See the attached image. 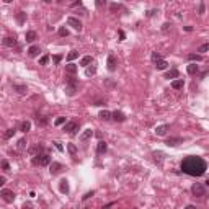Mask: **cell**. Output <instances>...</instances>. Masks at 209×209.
Wrapping results in <instances>:
<instances>
[{"label":"cell","instance_id":"2","mask_svg":"<svg viewBox=\"0 0 209 209\" xmlns=\"http://www.w3.org/2000/svg\"><path fill=\"white\" fill-rule=\"evenodd\" d=\"M33 164L34 165H41V167H46V165L51 164V157L47 154H41V155H34L33 158Z\"/></svg>","mask_w":209,"mask_h":209},{"label":"cell","instance_id":"25","mask_svg":"<svg viewBox=\"0 0 209 209\" xmlns=\"http://www.w3.org/2000/svg\"><path fill=\"white\" fill-rule=\"evenodd\" d=\"M13 88H15V90H17L20 95H25V93L28 91V88H26L25 85H13Z\"/></svg>","mask_w":209,"mask_h":209},{"label":"cell","instance_id":"36","mask_svg":"<svg viewBox=\"0 0 209 209\" xmlns=\"http://www.w3.org/2000/svg\"><path fill=\"white\" fill-rule=\"evenodd\" d=\"M208 51H209V43L201 44V46H199V49H198V52H208Z\"/></svg>","mask_w":209,"mask_h":209},{"label":"cell","instance_id":"42","mask_svg":"<svg viewBox=\"0 0 209 209\" xmlns=\"http://www.w3.org/2000/svg\"><path fill=\"white\" fill-rule=\"evenodd\" d=\"M59 34H61V36H65V38H67V36H69V31H67L65 28H61V29H59Z\"/></svg>","mask_w":209,"mask_h":209},{"label":"cell","instance_id":"4","mask_svg":"<svg viewBox=\"0 0 209 209\" xmlns=\"http://www.w3.org/2000/svg\"><path fill=\"white\" fill-rule=\"evenodd\" d=\"M79 121H69L64 124V131L67 132V134H75V131H79Z\"/></svg>","mask_w":209,"mask_h":209},{"label":"cell","instance_id":"27","mask_svg":"<svg viewBox=\"0 0 209 209\" xmlns=\"http://www.w3.org/2000/svg\"><path fill=\"white\" fill-rule=\"evenodd\" d=\"M162 157H164V154L162 152H154V160H155L158 165H162V160H164Z\"/></svg>","mask_w":209,"mask_h":209},{"label":"cell","instance_id":"38","mask_svg":"<svg viewBox=\"0 0 209 209\" xmlns=\"http://www.w3.org/2000/svg\"><path fill=\"white\" fill-rule=\"evenodd\" d=\"M95 73H96V67H95V65H91V67L87 69V75H88V77H90V75H95Z\"/></svg>","mask_w":209,"mask_h":209},{"label":"cell","instance_id":"51","mask_svg":"<svg viewBox=\"0 0 209 209\" xmlns=\"http://www.w3.org/2000/svg\"><path fill=\"white\" fill-rule=\"evenodd\" d=\"M0 185H5V176H0Z\"/></svg>","mask_w":209,"mask_h":209},{"label":"cell","instance_id":"28","mask_svg":"<svg viewBox=\"0 0 209 209\" xmlns=\"http://www.w3.org/2000/svg\"><path fill=\"white\" fill-rule=\"evenodd\" d=\"M25 18H26V13H25V11H18L17 20H18V23H20V25H23V23H25Z\"/></svg>","mask_w":209,"mask_h":209},{"label":"cell","instance_id":"16","mask_svg":"<svg viewBox=\"0 0 209 209\" xmlns=\"http://www.w3.org/2000/svg\"><path fill=\"white\" fill-rule=\"evenodd\" d=\"M183 85H185V82H183V79H176L172 82V87L175 88V90H180V88H183Z\"/></svg>","mask_w":209,"mask_h":209},{"label":"cell","instance_id":"14","mask_svg":"<svg viewBox=\"0 0 209 209\" xmlns=\"http://www.w3.org/2000/svg\"><path fill=\"white\" fill-rule=\"evenodd\" d=\"M113 119H114V121L123 123V121L126 119V116H124V113H123V111H114V113H113Z\"/></svg>","mask_w":209,"mask_h":209},{"label":"cell","instance_id":"53","mask_svg":"<svg viewBox=\"0 0 209 209\" xmlns=\"http://www.w3.org/2000/svg\"><path fill=\"white\" fill-rule=\"evenodd\" d=\"M23 209H31V204H29V203L25 204V206H23Z\"/></svg>","mask_w":209,"mask_h":209},{"label":"cell","instance_id":"21","mask_svg":"<svg viewBox=\"0 0 209 209\" xmlns=\"http://www.w3.org/2000/svg\"><path fill=\"white\" fill-rule=\"evenodd\" d=\"M91 136H93V131H91V129H87V131H85V132H83V134H82V136H80V141H88V139H90V137Z\"/></svg>","mask_w":209,"mask_h":209},{"label":"cell","instance_id":"45","mask_svg":"<svg viewBox=\"0 0 209 209\" xmlns=\"http://www.w3.org/2000/svg\"><path fill=\"white\" fill-rule=\"evenodd\" d=\"M46 123H47V119H46V118H38V124H41V126H44L46 124Z\"/></svg>","mask_w":209,"mask_h":209},{"label":"cell","instance_id":"39","mask_svg":"<svg viewBox=\"0 0 209 209\" xmlns=\"http://www.w3.org/2000/svg\"><path fill=\"white\" fill-rule=\"evenodd\" d=\"M110 8L113 11H116V10H123V5H119V3H111L110 5Z\"/></svg>","mask_w":209,"mask_h":209},{"label":"cell","instance_id":"1","mask_svg":"<svg viewBox=\"0 0 209 209\" xmlns=\"http://www.w3.org/2000/svg\"><path fill=\"white\" fill-rule=\"evenodd\" d=\"M181 170L191 176H201L206 172V162L201 157L196 155H190V157L183 158L181 162Z\"/></svg>","mask_w":209,"mask_h":209},{"label":"cell","instance_id":"15","mask_svg":"<svg viewBox=\"0 0 209 209\" xmlns=\"http://www.w3.org/2000/svg\"><path fill=\"white\" fill-rule=\"evenodd\" d=\"M181 142H183L181 137H170V139H167V144H168V146H178Z\"/></svg>","mask_w":209,"mask_h":209},{"label":"cell","instance_id":"13","mask_svg":"<svg viewBox=\"0 0 209 209\" xmlns=\"http://www.w3.org/2000/svg\"><path fill=\"white\" fill-rule=\"evenodd\" d=\"M61 168H62V165L54 162V164H51V170H49V172H51V175H57V173L61 172Z\"/></svg>","mask_w":209,"mask_h":209},{"label":"cell","instance_id":"12","mask_svg":"<svg viewBox=\"0 0 209 209\" xmlns=\"http://www.w3.org/2000/svg\"><path fill=\"white\" fill-rule=\"evenodd\" d=\"M17 44V41H15V38H11V36H7V38H3V46H8V47H13V46Z\"/></svg>","mask_w":209,"mask_h":209},{"label":"cell","instance_id":"22","mask_svg":"<svg viewBox=\"0 0 209 209\" xmlns=\"http://www.w3.org/2000/svg\"><path fill=\"white\" fill-rule=\"evenodd\" d=\"M25 39L28 41V43H33V41L36 39V33H34V31H26V34H25Z\"/></svg>","mask_w":209,"mask_h":209},{"label":"cell","instance_id":"46","mask_svg":"<svg viewBox=\"0 0 209 209\" xmlns=\"http://www.w3.org/2000/svg\"><path fill=\"white\" fill-rule=\"evenodd\" d=\"M61 59H62L61 56H54V62H56V64H59V62H61Z\"/></svg>","mask_w":209,"mask_h":209},{"label":"cell","instance_id":"41","mask_svg":"<svg viewBox=\"0 0 209 209\" xmlns=\"http://www.w3.org/2000/svg\"><path fill=\"white\" fill-rule=\"evenodd\" d=\"M47 61H49V57H47V56H43L39 59V64H41V65H46V64H47Z\"/></svg>","mask_w":209,"mask_h":209},{"label":"cell","instance_id":"9","mask_svg":"<svg viewBox=\"0 0 209 209\" xmlns=\"http://www.w3.org/2000/svg\"><path fill=\"white\" fill-rule=\"evenodd\" d=\"M100 119H103V121H110V119H113V113H110V111H106V110H103V111H100Z\"/></svg>","mask_w":209,"mask_h":209},{"label":"cell","instance_id":"37","mask_svg":"<svg viewBox=\"0 0 209 209\" xmlns=\"http://www.w3.org/2000/svg\"><path fill=\"white\" fill-rule=\"evenodd\" d=\"M15 132H17V131H15V129H8V131H7V132H5V134H3V139H10V137L13 136Z\"/></svg>","mask_w":209,"mask_h":209},{"label":"cell","instance_id":"33","mask_svg":"<svg viewBox=\"0 0 209 209\" xmlns=\"http://www.w3.org/2000/svg\"><path fill=\"white\" fill-rule=\"evenodd\" d=\"M29 129H31V123L29 121H25L21 124V132H28Z\"/></svg>","mask_w":209,"mask_h":209},{"label":"cell","instance_id":"50","mask_svg":"<svg viewBox=\"0 0 209 209\" xmlns=\"http://www.w3.org/2000/svg\"><path fill=\"white\" fill-rule=\"evenodd\" d=\"M54 144H56V147L59 149V150H62V146H61V142H54Z\"/></svg>","mask_w":209,"mask_h":209},{"label":"cell","instance_id":"23","mask_svg":"<svg viewBox=\"0 0 209 209\" xmlns=\"http://www.w3.org/2000/svg\"><path fill=\"white\" fill-rule=\"evenodd\" d=\"M59 188H61V191H62V193H69V181L67 180H61Z\"/></svg>","mask_w":209,"mask_h":209},{"label":"cell","instance_id":"11","mask_svg":"<svg viewBox=\"0 0 209 209\" xmlns=\"http://www.w3.org/2000/svg\"><path fill=\"white\" fill-rule=\"evenodd\" d=\"M106 149H108V146H106V142H105V141L98 142V146H96V152H98V154H105V152H106Z\"/></svg>","mask_w":209,"mask_h":209},{"label":"cell","instance_id":"35","mask_svg":"<svg viewBox=\"0 0 209 209\" xmlns=\"http://www.w3.org/2000/svg\"><path fill=\"white\" fill-rule=\"evenodd\" d=\"M65 83L67 85H75V87H77V80L73 79L72 75H69V77H65Z\"/></svg>","mask_w":209,"mask_h":209},{"label":"cell","instance_id":"49","mask_svg":"<svg viewBox=\"0 0 209 209\" xmlns=\"http://www.w3.org/2000/svg\"><path fill=\"white\" fill-rule=\"evenodd\" d=\"M90 196H93V191H91V193H87V194H85V196H83V199H88V198H90Z\"/></svg>","mask_w":209,"mask_h":209},{"label":"cell","instance_id":"40","mask_svg":"<svg viewBox=\"0 0 209 209\" xmlns=\"http://www.w3.org/2000/svg\"><path fill=\"white\" fill-rule=\"evenodd\" d=\"M61 124H65V118H64V116H59V118L56 119V126H61Z\"/></svg>","mask_w":209,"mask_h":209},{"label":"cell","instance_id":"47","mask_svg":"<svg viewBox=\"0 0 209 209\" xmlns=\"http://www.w3.org/2000/svg\"><path fill=\"white\" fill-rule=\"evenodd\" d=\"M204 13V3H201V5H199V15H203Z\"/></svg>","mask_w":209,"mask_h":209},{"label":"cell","instance_id":"20","mask_svg":"<svg viewBox=\"0 0 209 209\" xmlns=\"http://www.w3.org/2000/svg\"><path fill=\"white\" fill-rule=\"evenodd\" d=\"M65 72H67L69 75H73V73L77 72V65H75V64H67V65H65Z\"/></svg>","mask_w":209,"mask_h":209},{"label":"cell","instance_id":"30","mask_svg":"<svg viewBox=\"0 0 209 209\" xmlns=\"http://www.w3.org/2000/svg\"><path fill=\"white\" fill-rule=\"evenodd\" d=\"M43 149H44V147L41 146V144H36V146H34V147H31V149H29V152H31V154H36V152H43Z\"/></svg>","mask_w":209,"mask_h":209},{"label":"cell","instance_id":"44","mask_svg":"<svg viewBox=\"0 0 209 209\" xmlns=\"http://www.w3.org/2000/svg\"><path fill=\"white\" fill-rule=\"evenodd\" d=\"M160 59H162V57H160V54H155V52L152 54V61H154V62H157V61H160Z\"/></svg>","mask_w":209,"mask_h":209},{"label":"cell","instance_id":"7","mask_svg":"<svg viewBox=\"0 0 209 209\" xmlns=\"http://www.w3.org/2000/svg\"><path fill=\"white\" fill-rule=\"evenodd\" d=\"M116 65H118L116 57H114L113 54H110V56H108V70H110V72H114V70H116Z\"/></svg>","mask_w":209,"mask_h":209},{"label":"cell","instance_id":"6","mask_svg":"<svg viewBox=\"0 0 209 209\" xmlns=\"http://www.w3.org/2000/svg\"><path fill=\"white\" fill-rule=\"evenodd\" d=\"M67 25H69V26H72L73 29H77V31H80V29L83 28L82 21H80L79 18H75V17H69L67 18Z\"/></svg>","mask_w":209,"mask_h":209},{"label":"cell","instance_id":"5","mask_svg":"<svg viewBox=\"0 0 209 209\" xmlns=\"http://www.w3.org/2000/svg\"><path fill=\"white\" fill-rule=\"evenodd\" d=\"M0 196H2V199L8 204L15 201V193L11 191V190H2V191H0Z\"/></svg>","mask_w":209,"mask_h":209},{"label":"cell","instance_id":"3","mask_svg":"<svg viewBox=\"0 0 209 209\" xmlns=\"http://www.w3.org/2000/svg\"><path fill=\"white\" fill-rule=\"evenodd\" d=\"M191 193L196 196V198H203L204 194H206V188H204L203 183H194L191 186Z\"/></svg>","mask_w":209,"mask_h":209},{"label":"cell","instance_id":"34","mask_svg":"<svg viewBox=\"0 0 209 209\" xmlns=\"http://www.w3.org/2000/svg\"><path fill=\"white\" fill-rule=\"evenodd\" d=\"M25 147H26V139H20L18 144H17V149H18V150H23Z\"/></svg>","mask_w":209,"mask_h":209},{"label":"cell","instance_id":"19","mask_svg":"<svg viewBox=\"0 0 209 209\" xmlns=\"http://www.w3.org/2000/svg\"><path fill=\"white\" fill-rule=\"evenodd\" d=\"M91 62H93V59H91V56H83V57H82V61H80V65H83V67H87V65H90Z\"/></svg>","mask_w":209,"mask_h":209},{"label":"cell","instance_id":"26","mask_svg":"<svg viewBox=\"0 0 209 209\" xmlns=\"http://www.w3.org/2000/svg\"><path fill=\"white\" fill-rule=\"evenodd\" d=\"M186 70H188V73L194 75V73H198V65H196V64H190L186 67Z\"/></svg>","mask_w":209,"mask_h":209},{"label":"cell","instance_id":"17","mask_svg":"<svg viewBox=\"0 0 209 209\" xmlns=\"http://www.w3.org/2000/svg\"><path fill=\"white\" fill-rule=\"evenodd\" d=\"M178 75H180V73H178V70H176V69H172V70H168V72L165 73V79H176V77H178Z\"/></svg>","mask_w":209,"mask_h":209},{"label":"cell","instance_id":"52","mask_svg":"<svg viewBox=\"0 0 209 209\" xmlns=\"http://www.w3.org/2000/svg\"><path fill=\"white\" fill-rule=\"evenodd\" d=\"M185 209H196V206H193V204H188V206H186Z\"/></svg>","mask_w":209,"mask_h":209},{"label":"cell","instance_id":"32","mask_svg":"<svg viewBox=\"0 0 209 209\" xmlns=\"http://www.w3.org/2000/svg\"><path fill=\"white\" fill-rule=\"evenodd\" d=\"M77 57H79V52H77V51H70V52H69V54H67V61H69V62H70V61H73V59H77Z\"/></svg>","mask_w":209,"mask_h":209},{"label":"cell","instance_id":"43","mask_svg":"<svg viewBox=\"0 0 209 209\" xmlns=\"http://www.w3.org/2000/svg\"><path fill=\"white\" fill-rule=\"evenodd\" d=\"M2 168L5 170V172L10 168V165H8V162H7V160H2Z\"/></svg>","mask_w":209,"mask_h":209},{"label":"cell","instance_id":"18","mask_svg":"<svg viewBox=\"0 0 209 209\" xmlns=\"http://www.w3.org/2000/svg\"><path fill=\"white\" fill-rule=\"evenodd\" d=\"M75 91H77V87H75V85H65V93H67L69 96H73Z\"/></svg>","mask_w":209,"mask_h":209},{"label":"cell","instance_id":"24","mask_svg":"<svg viewBox=\"0 0 209 209\" xmlns=\"http://www.w3.org/2000/svg\"><path fill=\"white\" fill-rule=\"evenodd\" d=\"M167 65H168V64H167V61H164V59H160V61H157V62H155V67H157L158 70H164V69H167Z\"/></svg>","mask_w":209,"mask_h":209},{"label":"cell","instance_id":"48","mask_svg":"<svg viewBox=\"0 0 209 209\" xmlns=\"http://www.w3.org/2000/svg\"><path fill=\"white\" fill-rule=\"evenodd\" d=\"M170 26H172L170 23H165V25H164V31H168V28H170Z\"/></svg>","mask_w":209,"mask_h":209},{"label":"cell","instance_id":"31","mask_svg":"<svg viewBox=\"0 0 209 209\" xmlns=\"http://www.w3.org/2000/svg\"><path fill=\"white\" fill-rule=\"evenodd\" d=\"M188 59H190V61H196V62H199V61H203V56H201V54H190Z\"/></svg>","mask_w":209,"mask_h":209},{"label":"cell","instance_id":"10","mask_svg":"<svg viewBox=\"0 0 209 209\" xmlns=\"http://www.w3.org/2000/svg\"><path fill=\"white\" fill-rule=\"evenodd\" d=\"M39 52H41L39 46H31V47L28 49V56H29V57H36L38 54H39Z\"/></svg>","mask_w":209,"mask_h":209},{"label":"cell","instance_id":"8","mask_svg":"<svg viewBox=\"0 0 209 209\" xmlns=\"http://www.w3.org/2000/svg\"><path fill=\"white\" fill-rule=\"evenodd\" d=\"M167 131H168V124L157 126V128H155V134H157V136H165V134H167Z\"/></svg>","mask_w":209,"mask_h":209},{"label":"cell","instance_id":"29","mask_svg":"<svg viewBox=\"0 0 209 209\" xmlns=\"http://www.w3.org/2000/svg\"><path fill=\"white\" fill-rule=\"evenodd\" d=\"M67 150L72 154V155H77V146H75V144H72V142H70V144H67Z\"/></svg>","mask_w":209,"mask_h":209}]
</instances>
